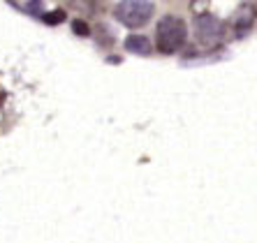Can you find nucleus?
Wrapping results in <instances>:
<instances>
[{"instance_id":"20e7f679","label":"nucleus","mask_w":257,"mask_h":243,"mask_svg":"<svg viewBox=\"0 0 257 243\" xmlns=\"http://www.w3.org/2000/svg\"><path fill=\"white\" fill-rule=\"evenodd\" d=\"M255 19H257V10L250 5H243L236 10V14L232 17V28L236 35H245L248 30L252 28V24H255Z\"/></svg>"},{"instance_id":"f257e3e1","label":"nucleus","mask_w":257,"mask_h":243,"mask_svg":"<svg viewBox=\"0 0 257 243\" xmlns=\"http://www.w3.org/2000/svg\"><path fill=\"white\" fill-rule=\"evenodd\" d=\"M188 40V26L181 17H174V14H165V17L158 21L156 28V44L162 54H174L179 51Z\"/></svg>"},{"instance_id":"6e6552de","label":"nucleus","mask_w":257,"mask_h":243,"mask_svg":"<svg viewBox=\"0 0 257 243\" xmlns=\"http://www.w3.org/2000/svg\"><path fill=\"white\" fill-rule=\"evenodd\" d=\"M74 33L77 35H86L88 30H86V24H81V21H74Z\"/></svg>"},{"instance_id":"0eeeda50","label":"nucleus","mask_w":257,"mask_h":243,"mask_svg":"<svg viewBox=\"0 0 257 243\" xmlns=\"http://www.w3.org/2000/svg\"><path fill=\"white\" fill-rule=\"evenodd\" d=\"M63 19H65V14L58 12V14H54V17H51V14H49V17H44V21H47V24H58V21H63Z\"/></svg>"},{"instance_id":"f03ea898","label":"nucleus","mask_w":257,"mask_h":243,"mask_svg":"<svg viewBox=\"0 0 257 243\" xmlns=\"http://www.w3.org/2000/svg\"><path fill=\"white\" fill-rule=\"evenodd\" d=\"M156 5L153 3H144V0H125L118 3L114 10V17L118 24H123L125 28H142L151 21Z\"/></svg>"},{"instance_id":"7ed1b4c3","label":"nucleus","mask_w":257,"mask_h":243,"mask_svg":"<svg viewBox=\"0 0 257 243\" xmlns=\"http://www.w3.org/2000/svg\"><path fill=\"white\" fill-rule=\"evenodd\" d=\"M195 35L202 44H215L222 35V21L213 14H199L195 19Z\"/></svg>"},{"instance_id":"423d86ee","label":"nucleus","mask_w":257,"mask_h":243,"mask_svg":"<svg viewBox=\"0 0 257 243\" xmlns=\"http://www.w3.org/2000/svg\"><path fill=\"white\" fill-rule=\"evenodd\" d=\"M10 5L12 7H24V12L33 14V12H40L44 7V3H14V0H10Z\"/></svg>"},{"instance_id":"39448f33","label":"nucleus","mask_w":257,"mask_h":243,"mask_svg":"<svg viewBox=\"0 0 257 243\" xmlns=\"http://www.w3.org/2000/svg\"><path fill=\"white\" fill-rule=\"evenodd\" d=\"M125 51H130V54H135V56H149L151 51H153V47H151L149 37L127 35L125 37Z\"/></svg>"}]
</instances>
